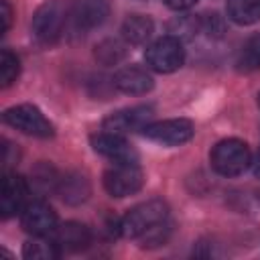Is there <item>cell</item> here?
Returning a JSON list of instances; mask_svg holds the SVG:
<instances>
[{"mask_svg": "<svg viewBox=\"0 0 260 260\" xmlns=\"http://www.w3.org/2000/svg\"><path fill=\"white\" fill-rule=\"evenodd\" d=\"M71 22L77 30H91L106 22L110 16L108 0H77L69 12Z\"/></svg>", "mask_w": 260, "mask_h": 260, "instance_id": "obj_12", "label": "cell"}, {"mask_svg": "<svg viewBox=\"0 0 260 260\" xmlns=\"http://www.w3.org/2000/svg\"><path fill=\"white\" fill-rule=\"evenodd\" d=\"M20 225L30 236H51L55 234L59 221L55 209L47 201L32 199L26 201V205L20 211Z\"/></svg>", "mask_w": 260, "mask_h": 260, "instance_id": "obj_8", "label": "cell"}, {"mask_svg": "<svg viewBox=\"0 0 260 260\" xmlns=\"http://www.w3.org/2000/svg\"><path fill=\"white\" fill-rule=\"evenodd\" d=\"M59 179H61V177L57 175V171H55L51 165L39 162V165L30 171V181H28V185H30V189L37 191L39 195H47L49 191H57Z\"/></svg>", "mask_w": 260, "mask_h": 260, "instance_id": "obj_20", "label": "cell"}, {"mask_svg": "<svg viewBox=\"0 0 260 260\" xmlns=\"http://www.w3.org/2000/svg\"><path fill=\"white\" fill-rule=\"evenodd\" d=\"M0 18H2V26H0V30L6 32L8 26H10V20H12V10H10V6H8L6 0H0Z\"/></svg>", "mask_w": 260, "mask_h": 260, "instance_id": "obj_27", "label": "cell"}, {"mask_svg": "<svg viewBox=\"0 0 260 260\" xmlns=\"http://www.w3.org/2000/svg\"><path fill=\"white\" fill-rule=\"evenodd\" d=\"M128 53V43L124 39H104L95 45V59L102 65H118Z\"/></svg>", "mask_w": 260, "mask_h": 260, "instance_id": "obj_21", "label": "cell"}, {"mask_svg": "<svg viewBox=\"0 0 260 260\" xmlns=\"http://www.w3.org/2000/svg\"><path fill=\"white\" fill-rule=\"evenodd\" d=\"M142 134L162 146H179L185 144L193 138L195 126L187 118H171V120H160V122H150L142 128Z\"/></svg>", "mask_w": 260, "mask_h": 260, "instance_id": "obj_7", "label": "cell"}, {"mask_svg": "<svg viewBox=\"0 0 260 260\" xmlns=\"http://www.w3.org/2000/svg\"><path fill=\"white\" fill-rule=\"evenodd\" d=\"M165 219H169V205L162 199H148L126 211L120 219V236L138 240Z\"/></svg>", "mask_w": 260, "mask_h": 260, "instance_id": "obj_1", "label": "cell"}, {"mask_svg": "<svg viewBox=\"0 0 260 260\" xmlns=\"http://www.w3.org/2000/svg\"><path fill=\"white\" fill-rule=\"evenodd\" d=\"M57 193L63 197L65 203L79 205V203H83L89 197L91 187H89V181H87L85 175H81V173H67L65 177L59 179Z\"/></svg>", "mask_w": 260, "mask_h": 260, "instance_id": "obj_15", "label": "cell"}, {"mask_svg": "<svg viewBox=\"0 0 260 260\" xmlns=\"http://www.w3.org/2000/svg\"><path fill=\"white\" fill-rule=\"evenodd\" d=\"M55 242L61 246V250L77 252V250H83L91 242V232L87 225H83L79 221H65V223L57 225Z\"/></svg>", "mask_w": 260, "mask_h": 260, "instance_id": "obj_14", "label": "cell"}, {"mask_svg": "<svg viewBox=\"0 0 260 260\" xmlns=\"http://www.w3.org/2000/svg\"><path fill=\"white\" fill-rule=\"evenodd\" d=\"M169 236H171V223H169V219H165L158 225H154L152 230H148L144 236H140L138 240L142 242L140 246H144V248H156V246H162L169 240Z\"/></svg>", "mask_w": 260, "mask_h": 260, "instance_id": "obj_24", "label": "cell"}, {"mask_svg": "<svg viewBox=\"0 0 260 260\" xmlns=\"http://www.w3.org/2000/svg\"><path fill=\"white\" fill-rule=\"evenodd\" d=\"M22 256L28 260H55L61 256V246L47 236H32L22 246Z\"/></svg>", "mask_w": 260, "mask_h": 260, "instance_id": "obj_18", "label": "cell"}, {"mask_svg": "<svg viewBox=\"0 0 260 260\" xmlns=\"http://www.w3.org/2000/svg\"><path fill=\"white\" fill-rule=\"evenodd\" d=\"M144 173L138 162H114L104 173V189L112 197H128L142 189Z\"/></svg>", "mask_w": 260, "mask_h": 260, "instance_id": "obj_5", "label": "cell"}, {"mask_svg": "<svg viewBox=\"0 0 260 260\" xmlns=\"http://www.w3.org/2000/svg\"><path fill=\"white\" fill-rule=\"evenodd\" d=\"M67 22V8L61 0H47L41 4L32 16V35L43 43H55Z\"/></svg>", "mask_w": 260, "mask_h": 260, "instance_id": "obj_4", "label": "cell"}, {"mask_svg": "<svg viewBox=\"0 0 260 260\" xmlns=\"http://www.w3.org/2000/svg\"><path fill=\"white\" fill-rule=\"evenodd\" d=\"M28 181L16 173L6 171L2 177V197H0V211L2 217L8 219L16 213L22 211V207L26 205V195H28Z\"/></svg>", "mask_w": 260, "mask_h": 260, "instance_id": "obj_11", "label": "cell"}, {"mask_svg": "<svg viewBox=\"0 0 260 260\" xmlns=\"http://www.w3.org/2000/svg\"><path fill=\"white\" fill-rule=\"evenodd\" d=\"M16 158H18V152H12V144L4 142V146H2V169H4V173L8 171V167L12 162H16Z\"/></svg>", "mask_w": 260, "mask_h": 260, "instance_id": "obj_26", "label": "cell"}, {"mask_svg": "<svg viewBox=\"0 0 260 260\" xmlns=\"http://www.w3.org/2000/svg\"><path fill=\"white\" fill-rule=\"evenodd\" d=\"M197 32H201V20L193 14H179L173 16L167 22V37H173L177 41H191Z\"/></svg>", "mask_w": 260, "mask_h": 260, "instance_id": "obj_19", "label": "cell"}, {"mask_svg": "<svg viewBox=\"0 0 260 260\" xmlns=\"http://www.w3.org/2000/svg\"><path fill=\"white\" fill-rule=\"evenodd\" d=\"M209 160L215 173L223 177H238L248 167H252V152L244 140L225 138L211 148Z\"/></svg>", "mask_w": 260, "mask_h": 260, "instance_id": "obj_2", "label": "cell"}, {"mask_svg": "<svg viewBox=\"0 0 260 260\" xmlns=\"http://www.w3.org/2000/svg\"><path fill=\"white\" fill-rule=\"evenodd\" d=\"M171 10H187V8H191V6H195L197 4V0H162Z\"/></svg>", "mask_w": 260, "mask_h": 260, "instance_id": "obj_28", "label": "cell"}, {"mask_svg": "<svg viewBox=\"0 0 260 260\" xmlns=\"http://www.w3.org/2000/svg\"><path fill=\"white\" fill-rule=\"evenodd\" d=\"M20 73V61L10 49H2L0 53V83L2 87H10Z\"/></svg>", "mask_w": 260, "mask_h": 260, "instance_id": "obj_22", "label": "cell"}, {"mask_svg": "<svg viewBox=\"0 0 260 260\" xmlns=\"http://www.w3.org/2000/svg\"><path fill=\"white\" fill-rule=\"evenodd\" d=\"M112 83L122 93L142 95V93H148L152 89L154 79L146 69H142L138 65H126V67L116 71V75L112 77Z\"/></svg>", "mask_w": 260, "mask_h": 260, "instance_id": "obj_13", "label": "cell"}, {"mask_svg": "<svg viewBox=\"0 0 260 260\" xmlns=\"http://www.w3.org/2000/svg\"><path fill=\"white\" fill-rule=\"evenodd\" d=\"M238 65L244 71H252V69H258L260 67V35L248 41V45L244 47V51L240 55Z\"/></svg>", "mask_w": 260, "mask_h": 260, "instance_id": "obj_23", "label": "cell"}, {"mask_svg": "<svg viewBox=\"0 0 260 260\" xmlns=\"http://www.w3.org/2000/svg\"><path fill=\"white\" fill-rule=\"evenodd\" d=\"M4 122L16 130H20L22 134L35 136V138H51L55 134L53 124L47 120V116L32 104H18L12 106L8 110H4L2 114Z\"/></svg>", "mask_w": 260, "mask_h": 260, "instance_id": "obj_3", "label": "cell"}, {"mask_svg": "<svg viewBox=\"0 0 260 260\" xmlns=\"http://www.w3.org/2000/svg\"><path fill=\"white\" fill-rule=\"evenodd\" d=\"M228 18L236 24L248 26L260 20V0H228Z\"/></svg>", "mask_w": 260, "mask_h": 260, "instance_id": "obj_17", "label": "cell"}, {"mask_svg": "<svg viewBox=\"0 0 260 260\" xmlns=\"http://www.w3.org/2000/svg\"><path fill=\"white\" fill-rule=\"evenodd\" d=\"M252 171H254V175L260 179V150H258L256 156L252 158Z\"/></svg>", "mask_w": 260, "mask_h": 260, "instance_id": "obj_29", "label": "cell"}, {"mask_svg": "<svg viewBox=\"0 0 260 260\" xmlns=\"http://www.w3.org/2000/svg\"><path fill=\"white\" fill-rule=\"evenodd\" d=\"M154 32L152 18L144 14H130L122 22V39L128 45H144Z\"/></svg>", "mask_w": 260, "mask_h": 260, "instance_id": "obj_16", "label": "cell"}, {"mask_svg": "<svg viewBox=\"0 0 260 260\" xmlns=\"http://www.w3.org/2000/svg\"><path fill=\"white\" fill-rule=\"evenodd\" d=\"M258 108H260V93H258Z\"/></svg>", "mask_w": 260, "mask_h": 260, "instance_id": "obj_30", "label": "cell"}, {"mask_svg": "<svg viewBox=\"0 0 260 260\" xmlns=\"http://www.w3.org/2000/svg\"><path fill=\"white\" fill-rule=\"evenodd\" d=\"M201 20V32H205L209 39H219L225 32V20L223 16H219L217 12H207L203 16H199Z\"/></svg>", "mask_w": 260, "mask_h": 260, "instance_id": "obj_25", "label": "cell"}, {"mask_svg": "<svg viewBox=\"0 0 260 260\" xmlns=\"http://www.w3.org/2000/svg\"><path fill=\"white\" fill-rule=\"evenodd\" d=\"M89 140H91V148L98 154L110 158L112 162H138L136 148L122 134L104 130V132L93 134Z\"/></svg>", "mask_w": 260, "mask_h": 260, "instance_id": "obj_9", "label": "cell"}, {"mask_svg": "<svg viewBox=\"0 0 260 260\" xmlns=\"http://www.w3.org/2000/svg\"><path fill=\"white\" fill-rule=\"evenodd\" d=\"M144 59H146L148 69H152L156 73H173L183 65L185 49H183L181 41H177L173 37H162L146 47Z\"/></svg>", "mask_w": 260, "mask_h": 260, "instance_id": "obj_6", "label": "cell"}, {"mask_svg": "<svg viewBox=\"0 0 260 260\" xmlns=\"http://www.w3.org/2000/svg\"><path fill=\"white\" fill-rule=\"evenodd\" d=\"M152 116H154L152 106H132V108H124V110L112 112L108 118H104L102 126L108 132L128 134V132L142 130L146 124H150Z\"/></svg>", "mask_w": 260, "mask_h": 260, "instance_id": "obj_10", "label": "cell"}]
</instances>
